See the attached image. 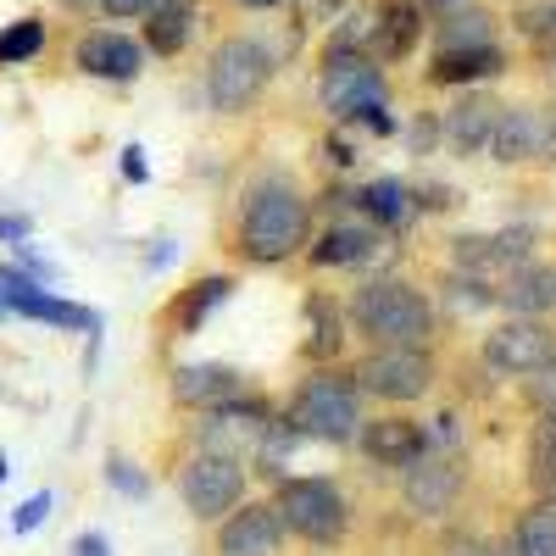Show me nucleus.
<instances>
[{
  "instance_id": "obj_1",
  "label": "nucleus",
  "mask_w": 556,
  "mask_h": 556,
  "mask_svg": "<svg viewBox=\"0 0 556 556\" xmlns=\"http://www.w3.org/2000/svg\"><path fill=\"white\" fill-rule=\"evenodd\" d=\"M351 323L374 340V345H406V351H424L434 334V306L417 295L406 278H374L362 285L351 301Z\"/></svg>"
},
{
  "instance_id": "obj_2",
  "label": "nucleus",
  "mask_w": 556,
  "mask_h": 556,
  "mask_svg": "<svg viewBox=\"0 0 556 556\" xmlns=\"http://www.w3.org/2000/svg\"><path fill=\"white\" fill-rule=\"evenodd\" d=\"M306 245V201L285 178H267L245 195L240 212V251L251 262H285Z\"/></svg>"
},
{
  "instance_id": "obj_3",
  "label": "nucleus",
  "mask_w": 556,
  "mask_h": 556,
  "mask_svg": "<svg viewBox=\"0 0 556 556\" xmlns=\"http://www.w3.org/2000/svg\"><path fill=\"white\" fill-rule=\"evenodd\" d=\"M273 513L285 523V534H301L306 545H334L345 540V495L329 479H285L273 495Z\"/></svg>"
},
{
  "instance_id": "obj_4",
  "label": "nucleus",
  "mask_w": 556,
  "mask_h": 556,
  "mask_svg": "<svg viewBox=\"0 0 556 556\" xmlns=\"http://www.w3.org/2000/svg\"><path fill=\"white\" fill-rule=\"evenodd\" d=\"M290 434H312V440H356L362 429V395L351 379H306L290 401V417H285Z\"/></svg>"
},
{
  "instance_id": "obj_5",
  "label": "nucleus",
  "mask_w": 556,
  "mask_h": 556,
  "mask_svg": "<svg viewBox=\"0 0 556 556\" xmlns=\"http://www.w3.org/2000/svg\"><path fill=\"white\" fill-rule=\"evenodd\" d=\"M273 78V51L256 39H223L206 62V101L217 112H245Z\"/></svg>"
},
{
  "instance_id": "obj_6",
  "label": "nucleus",
  "mask_w": 556,
  "mask_h": 556,
  "mask_svg": "<svg viewBox=\"0 0 556 556\" xmlns=\"http://www.w3.org/2000/svg\"><path fill=\"white\" fill-rule=\"evenodd\" d=\"M356 395H379V401H424L434 390V356L429 351H406V345H379L374 356L356 362Z\"/></svg>"
},
{
  "instance_id": "obj_7",
  "label": "nucleus",
  "mask_w": 556,
  "mask_h": 556,
  "mask_svg": "<svg viewBox=\"0 0 556 556\" xmlns=\"http://www.w3.org/2000/svg\"><path fill=\"white\" fill-rule=\"evenodd\" d=\"M178 490H184V506H190L201 523H217L223 513H235L245 501V462L223 456V451H201V456H190Z\"/></svg>"
},
{
  "instance_id": "obj_8",
  "label": "nucleus",
  "mask_w": 556,
  "mask_h": 556,
  "mask_svg": "<svg viewBox=\"0 0 556 556\" xmlns=\"http://www.w3.org/2000/svg\"><path fill=\"white\" fill-rule=\"evenodd\" d=\"M490 156L518 167V162H556V101L551 106H501Z\"/></svg>"
},
{
  "instance_id": "obj_9",
  "label": "nucleus",
  "mask_w": 556,
  "mask_h": 556,
  "mask_svg": "<svg viewBox=\"0 0 556 556\" xmlns=\"http://www.w3.org/2000/svg\"><path fill=\"white\" fill-rule=\"evenodd\" d=\"M323 106H329L334 123H362L367 112H384V78L367 56H329V73H323Z\"/></svg>"
},
{
  "instance_id": "obj_10",
  "label": "nucleus",
  "mask_w": 556,
  "mask_h": 556,
  "mask_svg": "<svg viewBox=\"0 0 556 556\" xmlns=\"http://www.w3.org/2000/svg\"><path fill=\"white\" fill-rule=\"evenodd\" d=\"M462 484H468V468H462V456L445 451V445H429L417 462H406V506L424 518H440L445 506L462 495Z\"/></svg>"
},
{
  "instance_id": "obj_11",
  "label": "nucleus",
  "mask_w": 556,
  "mask_h": 556,
  "mask_svg": "<svg viewBox=\"0 0 556 556\" xmlns=\"http://www.w3.org/2000/svg\"><path fill=\"white\" fill-rule=\"evenodd\" d=\"M551 351H556V334L545 329V317H513V323H501V329L484 334V362L495 374H513V379L551 362Z\"/></svg>"
},
{
  "instance_id": "obj_12",
  "label": "nucleus",
  "mask_w": 556,
  "mask_h": 556,
  "mask_svg": "<svg viewBox=\"0 0 556 556\" xmlns=\"http://www.w3.org/2000/svg\"><path fill=\"white\" fill-rule=\"evenodd\" d=\"M534 256V228H501V235H473V240H456V262L468 267L479 285H501L506 273L529 267Z\"/></svg>"
},
{
  "instance_id": "obj_13",
  "label": "nucleus",
  "mask_w": 556,
  "mask_h": 556,
  "mask_svg": "<svg viewBox=\"0 0 556 556\" xmlns=\"http://www.w3.org/2000/svg\"><path fill=\"white\" fill-rule=\"evenodd\" d=\"M278 545H285V523L267 501L235 506V518L217 534V556H278Z\"/></svg>"
},
{
  "instance_id": "obj_14",
  "label": "nucleus",
  "mask_w": 556,
  "mask_h": 556,
  "mask_svg": "<svg viewBox=\"0 0 556 556\" xmlns=\"http://www.w3.org/2000/svg\"><path fill=\"white\" fill-rule=\"evenodd\" d=\"M240 374L228 362H190L173 374V401L178 406H195V412H217L228 401H240Z\"/></svg>"
},
{
  "instance_id": "obj_15",
  "label": "nucleus",
  "mask_w": 556,
  "mask_h": 556,
  "mask_svg": "<svg viewBox=\"0 0 556 556\" xmlns=\"http://www.w3.org/2000/svg\"><path fill=\"white\" fill-rule=\"evenodd\" d=\"M495 123H501V106H495L490 96H462V101L445 112V146H451L456 156H490Z\"/></svg>"
},
{
  "instance_id": "obj_16",
  "label": "nucleus",
  "mask_w": 556,
  "mask_h": 556,
  "mask_svg": "<svg viewBox=\"0 0 556 556\" xmlns=\"http://www.w3.org/2000/svg\"><path fill=\"white\" fill-rule=\"evenodd\" d=\"M362 451L384 462V468H406V462L429 451V434L412 417H374V424H362Z\"/></svg>"
},
{
  "instance_id": "obj_17",
  "label": "nucleus",
  "mask_w": 556,
  "mask_h": 556,
  "mask_svg": "<svg viewBox=\"0 0 556 556\" xmlns=\"http://www.w3.org/2000/svg\"><path fill=\"white\" fill-rule=\"evenodd\" d=\"M495 301L513 312V317H545L556 312V267H518V273H506L501 285H495Z\"/></svg>"
},
{
  "instance_id": "obj_18",
  "label": "nucleus",
  "mask_w": 556,
  "mask_h": 556,
  "mask_svg": "<svg viewBox=\"0 0 556 556\" xmlns=\"http://www.w3.org/2000/svg\"><path fill=\"white\" fill-rule=\"evenodd\" d=\"M78 67L96 78H139L146 67V51L123 34H84L78 39Z\"/></svg>"
},
{
  "instance_id": "obj_19",
  "label": "nucleus",
  "mask_w": 556,
  "mask_h": 556,
  "mask_svg": "<svg viewBox=\"0 0 556 556\" xmlns=\"http://www.w3.org/2000/svg\"><path fill=\"white\" fill-rule=\"evenodd\" d=\"M379 245H384V240H379L367 223H334L329 235L312 245V262H317V267H356V262H374Z\"/></svg>"
},
{
  "instance_id": "obj_20",
  "label": "nucleus",
  "mask_w": 556,
  "mask_h": 556,
  "mask_svg": "<svg viewBox=\"0 0 556 556\" xmlns=\"http://www.w3.org/2000/svg\"><path fill=\"white\" fill-rule=\"evenodd\" d=\"M7 306L23 312V317H39V323H56V329H101V317L89 312V306H73V301H62V295H51V290H39V285L12 290Z\"/></svg>"
},
{
  "instance_id": "obj_21",
  "label": "nucleus",
  "mask_w": 556,
  "mask_h": 556,
  "mask_svg": "<svg viewBox=\"0 0 556 556\" xmlns=\"http://www.w3.org/2000/svg\"><path fill=\"white\" fill-rule=\"evenodd\" d=\"M228 295H235V278H228V273H212V278H201V285H190V290L173 301V329L178 334H195Z\"/></svg>"
},
{
  "instance_id": "obj_22",
  "label": "nucleus",
  "mask_w": 556,
  "mask_h": 556,
  "mask_svg": "<svg viewBox=\"0 0 556 556\" xmlns=\"http://www.w3.org/2000/svg\"><path fill=\"white\" fill-rule=\"evenodd\" d=\"M190 34H195V7L190 0H162V7L151 12V23H146V45L156 56H178L184 45H190Z\"/></svg>"
},
{
  "instance_id": "obj_23",
  "label": "nucleus",
  "mask_w": 556,
  "mask_h": 556,
  "mask_svg": "<svg viewBox=\"0 0 556 556\" xmlns=\"http://www.w3.org/2000/svg\"><path fill=\"white\" fill-rule=\"evenodd\" d=\"M506 67V56L495 45H473V51H440V62L429 67V84H473V78H495Z\"/></svg>"
},
{
  "instance_id": "obj_24",
  "label": "nucleus",
  "mask_w": 556,
  "mask_h": 556,
  "mask_svg": "<svg viewBox=\"0 0 556 556\" xmlns=\"http://www.w3.org/2000/svg\"><path fill=\"white\" fill-rule=\"evenodd\" d=\"M356 201H362V212H367V217L384 223V228H406V223L417 217V195L406 190L401 178H374Z\"/></svg>"
},
{
  "instance_id": "obj_25",
  "label": "nucleus",
  "mask_w": 556,
  "mask_h": 556,
  "mask_svg": "<svg viewBox=\"0 0 556 556\" xmlns=\"http://www.w3.org/2000/svg\"><path fill=\"white\" fill-rule=\"evenodd\" d=\"M513 556H556V495L534 501L513 529Z\"/></svg>"
},
{
  "instance_id": "obj_26",
  "label": "nucleus",
  "mask_w": 556,
  "mask_h": 556,
  "mask_svg": "<svg viewBox=\"0 0 556 556\" xmlns=\"http://www.w3.org/2000/svg\"><path fill=\"white\" fill-rule=\"evenodd\" d=\"M529 484L556 495V412H540V424L529 434Z\"/></svg>"
},
{
  "instance_id": "obj_27",
  "label": "nucleus",
  "mask_w": 556,
  "mask_h": 556,
  "mask_svg": "<svg viewBox=\"0 0 556 556\" xmlns=\"http://www.w3.org/2000/svg\"><path fill=\"white\" fill-rule=\"evenodd\" d=\"M306 317H312V334H306V356L312 362H329V356H340V345H345V317L329 306V301H312L306 306Z\"/></svg>"
},
{
  "instance_id": "obj_28",
  "label": "nucleus",
  "mask_w": 556,
  "mask_h": 556,
  "mask_svg": "<svg viewBox=\"0 0 556 556\" xmlns=\"http://www.w3.org/2000/svg\"><path fill=\"white\" fill-rule=\"evenodd\" d=\"M39 51H45V23L23 17V23H12V28H0V67H23V62H34Z\"/></svg>"
},
{
  "instance_id": "obj_29",
  "label": "nucleus",
  "mask_w": 556,
  "mask_h": 556,
  "mask_svg": "<svg viewBox=\"0 0 556 556\" xmlns=\"http://www.w3.org/2000/svg\"><path fill=\"white\" fill-rule=\"evenodd\" d=\"M473 45H495L484 12H451L440 23V51H473Z\"/></svg>"
},
{
  "instance_id": "obj_30",
  "label": "nucleus",
  "mask_w": 556,
  "mask_h": 556,
  "mask_svg": "<svg viewBox=\"0 0 556 556\" xmlns=\"http://www.w3.org/2000/svg\"><path fill=\"white\" fill-rule=\"evenodd\" d=\"M417 28H424V23H417V7H406V0L390 7L384 12V56H406L417 45Z\"/></svg>"
},
{
  "instance_id": "obj_31",
  "label": "nucleus",
  "mask_w": 556,
  "mask_h": 556,
  "mask_svg": "<svg viewBox=\"0 0 556 556\" xmlns=\"http://www.w3.org/2000/svg\"><path fill=\"white\" fill-rule=\"evenodd\" d=\"M529 401H534L540 412H556V351H551V362H540V367H534V379H529Z\"/></svg>"
},
{
  "instance_id": "obj_32",
  "label": "nucleus",
  "mask_w": 556,
  "mask_h": 556,
  "mask_svg": "<svg viewBox=\"0 0 556 556\" xmlns=\"http://www.w3.org/2000/svg\"><path fill=\"white\" fill-rule=\"evenodd\" d=\"M45 518H51V490H39V495H28L23 506H17V518H12V529L17 534H34Z\"/></svg>"
},
{
  "instance_id": "obj_33",
  "label": "nucleus",
  "mask_w": 556,
  "mask_h": 556,
  "mask_svg": "<svg viewBox=\"0 0 556 556\" xmlns=\"http://www.w3.org/2000/svg\"><path fill=\"white\" fill-rule=\"evenodd\" d=\"M101 7H106L112 17H151L162 0H101Z\"/></svg>"
},
{
  "instance_id": "obj_34",
  "label": "nucleus",
  "mask_w": 556,
  "mask_h": 556,
  "mask_svg": "<svg viewBox=\"0 0 556 556\" xmlns=\"http://www.w3.org/2000/svg\"><path fill=\"white\" fill-rule=\"evenodd\" d=\"M28 235H34V223H28V217H12V212L0 217V240H7V245H23Z\"/></svg>"
},
{
  "instance_id": "obj_35",
  "label": "nucleus",
  "mask_w": 556,
  "mask_h": 556,
  "mask_svg": "<svg viewBox=\"0 0 556 556\" xmlns=\"http://www.w3.org/2000/svg\"><path fill=\"white\" fill-rule=\"evenodd\" d=\"M146 173H151V167H146V151H139V146H128V151H123V178L146 184Z\"/></svg>"
},
{
  "instance_id": "obj_36",
  "label": "nucleus",
  "mask_w": 556,
  "mask_h": 556,
  "mask_svg": "<svg viewBox=\"0 0 556 556\" xmlns=\"http://www.w3.org/2000/svg\"><path fill=\"white\" fill-rule=\"evenodd\" d=\"M73 556H112V545H106V534H78Z\"/></svg>"
},
{
  "instance_id": "obj_37",
  "label": "nucleus",
  "mask_w": 556,
  "mask_h": 556,
  "mask_svg": "<svg viewBox=\"0 0 556 556\" xmlns=\"http://www.w3.org/2000/svg\"><path fill=\"white\" fill-rule=\"evenodd\" d=\"M112 479H117L123 490H134V495H146V479H139V473H128L123 462H112Z\"/></svg>"
},
{
  "instance_id": "obj_38",
  "label": "nucleus",
  "mask_w": 556,
  "mask_h": 556,
  "mask_svg": "<svg viewBox=\"0 0 556 556\" xmlns=\"http://www.w3.org/2000/svg\"><path fill=\"white\" fill-rule=\"evenodd\" d=\"M451 556H506V551H495V545H484V540H468V545H456Z\"/></svg>"
},
{
  "instance_id": "obj_39",
  "label": "nucleus",
  "mask_w": 556,
  "mask_h": 556,
  "mask_svg": "<svg viewBox=\"0 0 556 556\" xmlns=\"http://www.w3.org/2000/svg\"><path fill=\"white\" fill-rule=\"evenodd\" d=\"M429 7H434V12H456V7H462V0H429Z\"/></svg>"
},
{
  "instance_id": "obj_40",
  "label": "nucleus",
  "mask_w": 556,
  "mask_h": 556,
  "mask_svg": "<svg viewBox=\"0 0 556 556\" xmlns=\"http://www.w3.org/2000/svg\"><path fill=\"white\" fill-rule=\"evenodd\" d=\"M545 28H551V34H556V0H551V12H545Z\"/></svg>"
},
{
  "instance_id": "obj_41",
  "label": "nucleus",
  "mask_w": 556,
  "mask_h": 556,
  "mask_svg": "<svg viewBox=\"0 0 556 556\" xmlns=\"http://www.w3.org/2000/svg\"><path fill=\"white\" fill-rule=\"evenodd\" d=\"M240 7H278V0H240Z\"/></svg>"
},
{
  "instance_id": "obj_42",
  "label": "nucleus",
  "mask_w": 556,
  "mask_h": 556,
  "mask_svg": "<svg viewBox=\"0 0 556 556\" xmlns=\"http://www.w3.org/2000/svg\"><path fill=\"white\" fill-rule=\"evenodd\" d=\"M0 479H7V456H0Z\"/></svg>"
},
{
  "instance_id": "obj_43",
  "label": "nucleus",
  "mask_w": 556,
  "mask_h": 556,
  "mask_svg": "<svg viewBox=\"0 0 556 556\" xmlns=\"http://www.w3.org/2000/svg\"><path fill=\"white\" fill-rule=\"evenodd\" d=\"M73 7H84V0H73Z\"/></svg>"
},
{
  "instance_id": "obj_44",
  "label": "nucleus",
  "mask_w": 556,
  "mask_h": 556,
  "mask_svg": "<svg viewBox=\"0 0 556 556\" xmlns=\"http://www.w3.org/2000/svg\"><path fill=\"white\" fill-rule=\"evenodd\" d=\"M0 312H7V301H0Z\"/></svg>"
}]
</instances>
